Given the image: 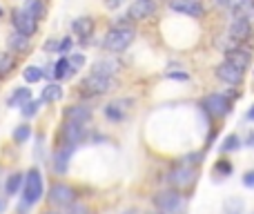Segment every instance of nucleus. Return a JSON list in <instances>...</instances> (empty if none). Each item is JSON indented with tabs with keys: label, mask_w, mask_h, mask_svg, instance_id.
Instances as JSON below:
<instances>
[{
	"label": "nucleus",
	"mask_w": 254,
	"mask_h": 214,
	"mask_svg": "<svg viewBox=\"0 0 254 214\" xmlns=\"http://www.w3.org/2000/svg\"><path fill=\"white\" fill-rule=\"evenodd\" d=\"M156 11V2L154 0H136L129 9H127V18L131 20H145Z\"/></svg>",
	"instance_id": "nucleus-13"
},
{
	"label": "nucleus",
	"mask_w": 254,
	"mask_h": 214,
	"mask_svg": "<svg viewBox=\"0 0 254 214\" xmlns=\"http://www.w3.org/2000/svg\"><path fill=\"white\" fill-rule=\"evenodd\" d=\"M4 208H7V201H4V199H0V214L4 212Z\"/></svg>",
	"instance_id": "nucleus-43"
},
{
	"label": "nucleus",
	"mask_w": 254,
	"mask_h": 214,
	"mask_svg": "<svg viewBox=\"0 0 254 214\" xmlns=\"http://www.w3.org/2000/svg\"><path fill=\"white\" fill-rule=\"evenodd\" d=\"M47 199L54 206H71V203L76 201V190L65 183H56V185H52Z\"/></svg>",
	"instance_id": "nucleus-11"
},
{
	"label": "nucleus",
	"mask_w": 254,
	"mask_h": 214,
	"mask_svg": "<svg viewBox=\"0 0 254 214\" xmlns=\"http://www.w3.org/2000/svg\"><path fill=\"white\" fill-rule=\"evenodd\" d=\"M214 174L216 176H230L232 174V163L225 161V158H221V161L214 165Z\"/></svg>",
	"instance_id": "nucleus-32"
},
{
	"label": "nucleus",
	"mask_w": 254,
	"mask_h": 214,
	"mask_svg": "<svg viewBox=\"0 0 254 214\" xmlns=\"http://www.w3.org/2000/svg\"><path fill=\"white\" fill-rule=\"evenodd\" d=\"M38 107H40V103L31 98V101H27L25 105H22L20 112H22V116H25V118H31V116H36V114H38Z\"/></svg>",
	"instance_id": "nucleus-33"
},
{
	"label": "nucleus",
	"mask_w": 254,
	"mask_h": 214,
	"mask_svg": "<svg viewBox=\"0 0 254 214\" xmlns=\"http://www.w3.org/2000/svg\"><path fill=\"white\" fill-rule=\"evenodd\" d=\"M243 185H246L248 190H254V170H250V172H246V174H243Z\"/></svg>",
	"instance_id": "nucleus-37"
},
{
	"label": "nucleus",
	"mask_w": 254,
	"mask_h": 214,
	"mask_svg": "<svg viewBox=\"0 0 254 214\" xmlns=\"http://www.w3.org/2000/svg\"><path fill=\"white\" fill-rule=\"evenodd\" d=\"M214 76L221 80V83L230 85V87H239V85L243 83V78H246V70L232 65L230 61H223L214 67Z\"/></svg>",
	"instance_id": "nucleus-4"
},
{
	"label": "nucleus",
	"mask_w": 254,
	"mask_h": 214,
	"mask_svg": "<svg viewBox=\"0 0 254 214\" xmlns=\"http://www.w3.org/2000/svg\"><path fill=\"white\" fill-rule=\"evenodd\" d=\"M71 149H74V145H63V147H58L56 154H54V170H56L58 174H67Z\"/></svg>",
	"instance_id": "nucleus-14"
},
{
	"label": "nucleus",
	"mask_w": 254,
	"mask_h": 214,
	"mask_svg": "<svg viewBox=\"0 0 254 214\" xmlns=\"http://www.w3.org/2000/svg\"><path fill=\"white\" fill-rule=\"evenodd\" d=\"M71 49V38H63L61 40V47H58V54H65Z\"/></svg>",
	"instance_id": "nucleus-39"
},
{
	"label": "nucleus",
	"mask_w": 254,
	"mask_h": 214,
	"mask_svg": "<svg viewBox=\"0 0 254 214\" xmlns=\"http://www.w3.org/2000/svg\"><path fill=\"white\" fill-rule=\"evenodd\" d=\"M241 2H246V0H214L216 7H221V9H230V11H232V9H237Z\"/></svg>",
	"instance_id": "nucleus-35"
},
{
	"label": "nucleus",
	"mask_w": 254,
	"mask_h": 214,
	"mask_svg": "<svg viewBox=\"0 0 254 214\" xmlns=\"http://www.w3.org/2000/svg\"><path fill=\"white\" fill-rule=\"evenodd\" d=\"M252 31L254 29H252V22L250 20L232 16V20H230V25H228V38H232L234 43L243 45L246 40L252 38Z\"/></svg>",
	"instance_id": "nucleus-7"
},
{
	"label": "nucleus",
	"mask_w": 254,
	"mask_h": 214,
	"mask_svg": "<svg viewBox=\"0 0 254 214\" xmlns=\"http://www.w3.org/2000/svg\"><path fill=\"white\" fill-rule=\"evenodd\" d=\"M69 61H71V65H74L76 70H78V67H83V65H85V56H83V54H74V56H71Z\"/></svg>",
	"instance_id": "nucleus-38"
},
{
	"label": "nucleus",
	"mask_w": 254,
	"mask_h": 214,
	"mask_svg": "<svg viewBox=\"0 0 254 214\" xmlns=\"http://www.w3.org/2000/svg\"><path fill=\"white\" fill-rule=\"evenodd\" d=\"M11 22H13V27H16V31H20V34H25V36H34L36 29H38V18L27 13L25 9H16L11 16Z\"/></svg>",
	"instance_id": "nucleus-10"
},
{
	"label": "nucleus",
	"mask_w": 254,
	"mask_h": 214,
	"mask_svg": "<svg viewBox=\"0 0 254 214\" xmlns=\"http://www.w3.org/2000/svg\"><path fill=\"white\" fill-rule=\"evenodd\" d=\"M71 31H74L76 36H80L83 40H87L89 36L94 34V20L89 16H80L76 18L74 22H71Z\"/></svg>",
	"instance_id": "nucleus-17"
},
{
	"label": "nucleus",
	"mask_w": 254,
	"mask_h": 214,
	"mask_svg": "<svg viewBox=\"0 0 254 214\" xmlns=\"http://www.w3.org/2000/svg\"><path fill=\"white\" fill-rule=\"evenodd\" d=\"M31 136V130H29V125H20V127H16L13 130V141L16 143H27V139Z\"/></svg>",
	"instance_id": "nucleus-31"
},
{
	"label": "nucleus",
	"mask_w": 254,
	"mask_h": 214,
	"mask_svg": "<svg viewBox=\"0 0 254 214\" xmlns=\"http://www.w3.org/2000/svg\"><path fill=\"white\" fill-rule=\"evenodd\" d=\"M20 188H25V176L16 172V174H11L7 179V183H4V192H7V197H16Z\"/></svg>",
	"instance_id": "nucleus-23"
},
{
	"label": "nucleus",
	"mask_w": 254,
	"mask_h": 214,
	"mask_svg": "<svg viewBox=\"0 0 254 214\" xmlns=\"http://www.w3.org/2000/svg\"><path fill=\"white\" fill-rule=\"evenodd\" d=\"M65 118L67 121H76V123H89L92 121V109L87 105H71L69 109L65 112Z\"/></svg>",
	"instance_id": "nucleus-18"
},
{
	"label": "nucleus",
	"mask_w": 254,
	"mask_h": 214,
	"mask_svg": "<svg viewBox=\"0 0 254 214\" xmlns=\"http://www.w3.org/2000/svg\"><path fill=\"white\" fill-rule=\"evenodd\" d=\"M167 78H179V80H188L190 74H185V71H170L167 74Z\"/></svg>",
	"instance_id": "nucleus-40"
},
{
	"label": "nucleus",
	"mask_w": 254,
	"mask_h": 214,
	"mask_svg": "<svg viewBox=\"0 0 254 214\" xmlns=\"http://www.w3.org/2000/svg\"><path fill=\"white\" fill-rule=\"evenodd\" d=\"M201 158H203V154H188V156H183V165H192V167H196L198 163H201Z\"/></svg>",
	"instance_id": "nucleus-36"
},
{
	"label": "nucleus",
	"mask_w": 254,
	"mask_h": 214,
	"mask_svg": "<svg viewBox=\"0 0 254 214\" xmlns=\"http://www.w3.org/2000/svg\"><path fill=\"white\" fill-rule=\"evenodd\" d=\"M232 16L246 18V20H250L254 25V0H246V2H241L237 9H232Z\"/></svg>",
	"instance_id": "nucleus-24"
},
{
	"label": "nucleus",
	"mask_w": 254,
	"mask_h": 214,
	"mask_svg": "<svg viewBox=\"0 0 254 214\" xmlns=\"http://www.w3.org/2000/svg\"><path fill=\"white\" fill-rule=\"evenodd\" d=\"M246 121L254 123V105H252V107H250V109H248V112H246Z\"/></svg>",
	"instance_id": "nucleus-42"
},
{
	"label": "nucleus",
	"mask_w": 254,
	"mask_h": 214,
	"mask_svg": "<svg viewBox=\"0 0 254 214\" xmlns=\"http://www.w3.org/2000/svg\"><path fill=\"white\" fill-rule=\"evenodd\" d=\"M65 139L69 145H78L80 141L85 139V125L83 123H76V121H67L65 123Z\"/></svg>",
	"instance_id": "nucleus-15"
},
{
	"label": "nucleus",
	"mask_w": 254,
	"mask_h": 214,
	"mask_svg": "<svg viewBox=\"0 0 254 214\" xmlns=\"http://www.w3.org/2000/svg\"><path fill=\"white\" fill-rule=\"evenodd\" d=\"M134 36H136V31L131 29V27H127V25H116V27H112L110 31H107V36H105V49L107 52H114V54H121V52H125L127 47H129L131 43H134Z\"/></svg>",
	"instance_id": "nucleus-1"
},
{
	"label": "nucleus",
	"mask_w": 254,
	"mask_h": 214,
	"mask_svg": "<svg viewBox=\"0 0 254 214\" xmlns=\"http://www.w3.org/2000/svg\"><path fill=\"white\" fill-rule=\"evenodd\" d=\"M237 149H241V139L237 134H230L221 145V152H237Z\"/></svg>",
	"instance_id": "nucleus-30"
},
{
	"label": "nucleus",
	"mask_w": 254,
	"mask_h": 214,
	"mask_svg": "<svg viewBox=\"0 0 254 214\" xmlns=\"http://www.w3.org/2000/svg\"><path fill=\"white\" fill-rule=\"evenodd\" d=\"M65 214H92V210H89L85 203H71V206H67V210H65Z\"/></svg>",
	"instance_id": "nucleus-34"
},
{
	"label": "nucleus",
	"mask_w": 254,
	"mask_h": 214,
	"mask_svg": "<svg viewBox=\"0 0 254 214\" xmlns=\"http://www.w3.org/2000/svg\"><path fill=\"white\" fill-rule=\"evenodd\" d=\"M112 87H114V80L110 76H101V74H89L80 83V89L87 94H107Z\"/></svg>",
	"instance_id": "nucleus-8"
},
{
	"label": "nucleus",
	"mask_w": 254,
	"mask_h": 214,
	"mask_svg": "<svg viewBox=\"0 0 254 214\" xmlns=\"http://www.w3.org/2000/svg\"><path fill=\"white\" fill-rule=\"evenodd\" d=\"M0 16H2V9H0Z\"/></svg>",
	"instance_id": "nucleus-44"
},
{
	"label": "nucleus",
	"mask_w": 254,
	"mask_h": 214,
	"mask_svg": "<svg viewBox=\"0 0 254 214\" xmlns=\"http://www.w3.org/2000/svg\"><path fill=\"white\" fill-rule=\"evenodd\" d=\"M194 181H196V170H194L192 165H183V163H179V165L170 172V183H172L174 190L192 188Z\"/></svg>",
	"instance_id": "nucleus-6"
},
{
	"label": "nucleus",
	"mask_w": 254,
	"mask_h": 214,
	"mask_svg": "<svg viewBox=\"0 0 254 214\" xmlns=\"http://www.w3.org/2000/svg\"><path fill=\"white\" fill-rule=\"evenodd\" d=\"M203 109L214 118H223L232 112V101H230L225 94H219V92L207 94V96L203 98Z\"/></svg>",
	"instance_id": "nucleus-5"
},
{
	"label": "nucleus",
	"mask_w": 254,
	"mask_h": 214,
	"mask_svg": "<svg viewBox=\"0 0 254 214\" xmlns=\"http://www.w3.org/2000/svg\"><path fill=\"white\" fill-rule=\"evenodd\" d=\"M7 45H9V49H11L13 54H22V52H27V49H29V36L16 31V34L9 36Z\"/></svg>",
	"instance_id": "nucleus-19"
},
{
	"label": "nucleus",
	"mask_w": 254,
	"mask_h": 214,
	"mask_svg": "<svg viewBox=\"0 0 254 214\" xmlns=\"http://www.w3.org/2000/svg\"><path fill=\"white\" fill-rule=\"evenodd\" d=\"M58 47H61V45H58L56 40H47V43H45V49H47V52H49V49H56V52H58Z\"/></svg>",
	"instance_id": "nucleus-41"
},
{
	"label": "nucleus",
	"mask_w": 254,
	"mask_h": 214,
	"mask_svg": "<svg viewBox=\"0 0 254 214\" xmlns=\"http://www.w3.org/2000/svg\"><path fill=\"white\" fill-rule=\"evenodd\" d=\"M125 105H131V98H125V101H116V103H110V105L105 107V116L110 118V121H123L125 118V112L121 107Z\"/></svg>",
	"instance_id": "nucleus-20"
},
{
	"label": "nucleus",
	"mask_w": 254,
	"mask_h": 214,
	"mask_svg": "<svg viewBox=\"0 0 254 214\" xmlns=\"http://www.w3.org/2000/svg\"><path fill=\"white\" fill-rule=\"evenodd\" d=\"M22 76H25V80H27V83H38V80L45 76V71L40 70V67L29 65V67H25V71H22Z\"/></svg>",
	"instance_id": "nucleus-29"
},
{
	"label": "nucleus",
	"mask_w": 254,
	"mask_h": 214,
	"mask_svg": "<svg viewBox=\"0 0 254 214\" xmlns=\"http://www.w3.org/2000/svg\"><path fill=\"white\" fill-rule=\"evenodd\" d=\"M63 98V87L58 83H49L47 87L43 89V101L45 103H56Z\"/></svg>",
	"instance_id": "nucleus-26"
},
{
	"label": "nucleus",
	"mask_w": 254,
	"mask_h": 214,
	"mask_svg": "<svg viewBox=\"0 0 254 214\" xmlns=\"http://www.w3.org/2000/svg\"><path fill=\"white\" fill-rule=\"evenodd\" d=\"M43 197V176L40 172L36 170H29L25 176V188H22V203L25 206H34V203L40 201Z\"/></svg>",
	"instance_id": "nucleus-3"
},
{
	"label": "nucleus",
	"mask_w": 254,
	"mask_h": 214,
	"mask_svg": "<svg viewBox=\"0 0 254 214\" xmlns=\"http://www.w3.org/2000/svg\"><path fill=\"white\" fill-rule=\"evenodd\" d=\"M252 76H254V71H252Z\"/></svg>",
	"instance_id": "nucleus-45"
},
{
	"label": "nucleus",
	"mask_w": 254,
	"mask_h": 214,
	"mask_svg": "<svg viewBox=\"0 0 254 214\" xmlns=\"http://www.w3.org/2000/svg\"><path fill=\"white\" fill-rule=\"evenodd\" d=\"M225 214H243L246 212V201L241 197H230L228 201L223 203Z\"/></svg>",
	"instance_id": "nucleus-25"
},
{
	"label": "nucleus",
	"mask_w": 254,
	"mask_h": 214,
	"mask_svg": "<svg viewBox=\"0 0 254 214\" xmlns=\"http://www.w3.org/2000/svg\"><path fill=\"white\" fill-rule=\"evenodd\" d=\"M121 70V65H119V61H114V58H101V61H96L94 63V67H92V74H101V76H114L116 71Z\"/></svg>",
	"instance_id": "nucleus-16"
},
{
	"label": "nucleus",
	"mask_w": 254,
	"mask_h": 214,
	"mask_svg": "<svg viewBox=\"0 0 254 214\" xmlns=\"http://www.w3.org/2000/svg\"><path fill=\"white\" fill-rule=\"evenodd\" d=\"M13 65H16V58L9 52H0V76L9 74V71L13 70Z\"/></svg>",
	"instance_id": "nucleus-28"
},
{
	"label": "nucleus",
	"mask_w": 254,
	"mask_h": 214,
	"mask_svg": "<svg viewBox=\"0 0 254 214\" xmlns=\"http://www.w3.org/2000/svg\"><path fill=\"white\" fill-rule=\"evenodd\" d=\"M154 206L158 208L161 214H185L188 210V201L179 190H167L154 197Z\"/></svg>",
	"instance_id": "nucleus-2"
},
{
	"label": "nucleus",
	"mask_w": 254,
	"mask_h": 214,
	"mask_svg": "<svg viewBox=\"0 0 254 214\" xmlns=\"http://www.w3.org/2000/svg\"><path fill=\"white\" fill-rule=\"evenodd\" d=\"M225 61H230L232 65L241 67V70H248L252 65V49L246 47V45H237V47L225 52Z\"/></svg>",
	"instance_id": "nucleus-12"
},
{
	"label": "nucleus",
	"mask_w": 254,
	"mask_h": 214,
	"mask_svg": "<svg viewBox=\"0 0 254 214\" xmlns=\"http://www.w3.org/2000/svg\"><path fill=\"white\" fill-rule=\"evenodd\" d=\"M27 101H31V89L18 87V89H13V94L7 98V105L9 107H22Z\"/></svg>",
	"instance_id": "nucleus-21"
},
{
	"label": "nucleus",
	"mask_w": 254,
	"mask_h": 214,
	"mask_svg": "<svg viewBox=\"0 0 254 214\" xmlns=\"http://www.w3.org/2000/svg\"><path fill=\"white\" fill-rule=\"evenodd\" d=\"M74 70L76 67L71 65L69 58L63 56V58H58V63L54 65V76H56V78H69V76L74 74Z\"/></svg>",
	"instance_id": "nucleus-22"
},
{
	"label": "nucleus",
	"mask_w": 254,
	"mask_h": 214,
	"mask_svg": "<svg viewBox=\"0 0 254 214\" xmlns=\"http://www.w3.org/2000/svg\"><path fill=\"white\" fill-rule=\"evenodd\" d=\"M25 9L27 13H31L34 18H43V13H45V7H43V0H25Z\"/></svg>",
	"instance_id": "nucleus-27"
},
{
	"label": "nucleus",
	"mask_w": 254,
	"mask_h": 214,
	"mask_svg": "<svg viewBox=\"0 0 254 214\" xmlns=\"http://www.w3.org/2000/svg\"><path fill=\"white\" fill-rule=\"evenodd\" d=\"M170 9L176 13H183L190 18H203L205 16V7L201 0H170Z\"/></svg>",
	"instance_id": "nucleus-9"
}]
</instances>
